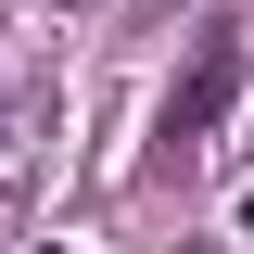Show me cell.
Instances as JSON below:
<instances>
[{
	"mask_svg": "<svg viewBox=\"0 0 254 254\" xmlns=\"http://www.w3.org/2000/svg\"><path fill=\"white\" fill-rule=\"evenodd\" d=\"M242 76H254L242 38H203V51H190V76L165 89V153H203V140L229 127V102H242Z\"/></svg>",
	"mask_w": 254,
	"mask_h": 254,
	"instance_id": "6da1fadb",
	"label": "cell"
}]
</instances>
